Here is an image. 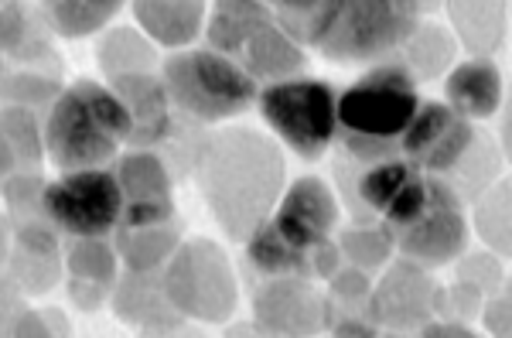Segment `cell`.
<instances>
[{"instance_id": "d4e9b609", "label": "cell", "mask_w": 512, "mask_h": 338, "mask_svg": "<svg viewBox=\"0 0 512 338\" xmlns=\"http://www.w3.org/2000/svg\"><path fill=\"white\" fill-rule=\"evenodd\" d=\"M65 267H69L72 280L113 291V284H117V277H120L117 246H110L103 236H79L76 243H72L69 257H65Z\"/></svg>"}, {"instance_id": "d6986e66", "label": "cell", "mask_w": 512, "mask_h": 338, "mask_svg": "<svg viewBox=\"0 0 512 338\" xmlns=\"http://www.w3.org/2000/svg\"><path fill=\"white\" fill-rule=\"evenodd\" d=\"M454 38L472 59H489L499 52L509 28V0H448Z\"/></svg>"}, {"instance_id": "5b68a950", "label": "cell", "mask_w": 512, "mask_h": 338, "mask_svg": "<svg viewBox=\"0 0 512 338\" xmlns=\"http://www.w3.org/2000/svg\"><path fill=\"white\" fill-rule=\"evenodd\" d=\"M161 82L171 106L195 123H222L256 103V79L219 55L216 48H181L161 65Z\"/></svg>"}, {"instance_id": "484cf974", "label": "cell", "mask_w": 512, "mask_h": 338, "mask_svg": "<svg viewBox=\"0 0 512 338\" xmlns=\"http://www.w3.org/2000/svg\"><path fill=\"white\" fill-rule=\"evenodd\" d=\"M403 65L410 69L414 79H431L441 69H448L454 55V41L434 24H417V31L403 41Z\"/></svg>"}, {"instance_id": "ab89813d", "label": "cell", "mask_w": 512, "mask_h": 338, "mask_svg": "<svg viewBox=\"0 0 512 338\" xmlns=\"http://www.w3.org/2000/svg\"><path fill=\"white\" fill-rule=\"evenodd\" d=\"M263 4H270V7H274V4H277V0H263Z\"/></svg>"}, {"instance_id": "8fae6325", "label": "cell", "mask_w": 512, "mask_h": 338, "mask_svg": "<svg viewBox=\"0 0 512 338\" xmlns=\"http://www.w3.org/2000/svg\"><path fill=\"white\" fill-rule=\"evenodd\" d=\"M468 233H472V229H468L461 195L454 192L448 181H441L434 175L431 205H427L410 226L396 229L393 246L407 260H414L417 267L431 270V267H444V263L458 260L468 246Z\"/></svg>"}, {"instance_id": "60d3db41", "label": "cell", "mask_w": 512, "mask_h": 338, "mask_svg": "<svg viewBox=\"0 0 512 338\" xmlns=\"http://www.w3.org/2000/svg\"><path fill=\"white\" fill-rule=\"evenodd\" d=\"M0 86H4V76H0Z\"/></svg>"}, {"instance_id": "3957f363", "label": "cell", "mask_w": 512, "mask_h": 338, "mask_svg": "<svg viewBox=\"0 0 512 338\" xmlns=\"http://www.w3.org/2000/svg\"><path fill=\"white\" fill-rule=\"evenodd\" d=\"M431 7V0H321L308 45L332 62L386 59Z\"/></svg>"}, {"instance_id": "ffe728a7", "label": "cell", "mask_w": 512, "mask_h": 338, "mask_svg": "<svg viewBox=\"0 0 512 338\" xmlns=\"http://www.w3.org/2000/svg\"><path fill=\"white\" fill-rule=\"evenodd\" d=\"M181 243V222H161V226H117L113 229V246L117 257L134 274H161V267L171 260V253Z\"/></svg>"}, {"instance_id": "ba28073f", "label": "cell", "mask_w": 512, "mask_h": 338, "mask_svg": "<svg viewBox=\"0 0 512 338\" xmlns=\"http://www.w3.org/2000/svg\"><path fill=\"white\" fill-rule=\"evenodd\" d=\"M420 106L417 79L403 62H386L355 79L335 100L338 134L400 144V134Z\"/></svg>"}, {"instance_id": "f35d334b", "label": "cell", "mask_w": 512, "mask_h": 338, "mask_svg": "<svg viewBox=\"0 0 512 338\" xmlns=\"http://www.w3.org/2000/svg\"><path fill=\"white\" fill-rule=\"evenodd\" d=\"M4 280H7V277H4V263H0V287H4Z\"/></svg>"}, {"instance_id": "4dcf8cb0", "label": "cell", "mask_w": 512, "mask_h": 338, "mask_svg": "<svg viewBox=\"0 0 512 338\" xmlns=\"http://www.w3.org/2000/svg\"><path fill=\"white\" fill-rule=\"evenodd\" d=\"M495 226L499 233L509 239V195H506V185H499L495 192H489V199L482 202L478 209V233L489 243V250H495Z\"/></svg>"}, {"instance_id": "e0dca14e", "label": "cell", "mask_w": 512, "mask_h": 338, "mask_svg": "<svg viewBox=\"0 0 512 338\" xmlns=\"http://www.w3.org/2000/svg\"><path fill=\"white\" fill-rule=\"evenodd\" d=\"M444 103L465 120H489L502 106V72L492 59H465L444 82Z\"/></svg>"}, {"instance_id": "603a6c76", "label": "cell", "mask_w": 512, "mask_h": 338, "mask_svg": "<svg viewBox=\"0 0 512 338\" xmlns=\"http://www.w3.org/2000/svg\"><path fill=\"white\" fill-rule=\"evenodd\" d=\"M154 41L140 28H113L110 35L99 41V69L106 79L127 76V72H147L154 69Z\"/></svg>"}, {"instance_id": "6da1fadb", "label": "cell", "mask_w": 512, "mask_h": 338, "mask_svg": "<svg viewBox=\"0 0 512 338\" xmlns=\"http://www.w3.org/2000/svg\"><path fill=\"white\" fill-rule=\"evenodd\" d=\"M195 185L226 239L243 243L274 212L287 164L280 147L253 127H233L198 144Z\"/></svg>"}, {"instance_id": "1f68e13d", "label": "cell", "mask_w": 512, "mask_h": 338, "mask_svg": "<svg viewBox=\"0 0 512 338\" xmlns=\"http://www.w3.org/2000/svg\"><path fill=\"white\" fill-rule=\"evenodd\" d=\"M328 287H332V298L342 304H355V301H366L369 291H373V280H369L366 270L359 267H338L332 277H328Z\"/></svg>"}, {"instance_id": "4fadbf2b", "label": "cell", "mask_w": 512, "mask_h": 338, "mask_svg": "<svg viewBox=\"0 0 512 338\" xmlns=\"http://www.w3.org/2000/svg\"><path fill=\"white\" fill-rule=\"evenodd\" d=\"M253 318L270 335H315L332 328V301L311 277H267L253 298Z\"/></svg>"}, {"instance_id": "74e56055", "label": "cell", "mask_w": 512, "mask_h": 338, "mask_svg": "<svg viewBox=\"0 0 512 338\" xmlns=\"http://www.w3.org/2000/svg\"><path fill=\"white\" fill-rule=\"evenodd\" d=\"M7 253H11V222H7V216H0V263L7 260Z\"/></svg>"}, {"instance_id": "d6a6232c", "label": "cell", "mask_w": 512, "mask_h": 338, "mask_svg": "<svg viewBox=\"0 0 512 338\" xmlns=\"http://www.w3.org/2000/svg\"><path fill=\"white\" fill-rule=\"evenodd\" d=\"M21 301H18V291H14L11 280H4V287H0V332H11L14 318L21 315Z\"/></svg>"}, {"instance_id": "5bb4252c", "label": "cell", "mask_w": 512, "mask_h": 338, "mask_svg": "<svg viewBox=\"0 0 512 338\" xmlns=\"http://www.w3.org/2000/svg\"><path fill=\"white\" fill-rule=\"evenodd\" d=\"M434 301H437V287H434V280L427 277V270L403 257L379 277V284L366 298V308H369V321H373V325L420 328L431 318Z\"/></svg>"}, {"instance_id": "e575fe53", "label": "cell", "mask_w": 512, "mask_h": 338, "mask_svg": "<svg viewBox=\"0 0 512 338\" xmlns=\"http://www.w3.org/2000/svg\"><path fill=\"white\" fill-rule=\"evenodd\" d=\"M495 308H499V311H492V308H489V315H485V325H489L492 332L506 335V332H509V301H506V298H499V301H495Z\"/></svg>"}, {"instance_id": "8992f818", "label": "cell", "mask_w": 512, "mask_h": 338, "mask_svg": "<svg viewBox=\"0 0 512 338\" xmlns=\"http://www.w3.org/2000/svg\"><path fill=\"white\" fill-rule=\"evenodd\" d=\"M161 287L181 318L202 321V325H222L233 318L239 304L233 263L219 243L205 236L181 239L171 260L161 267Z\"/></svg>"}, {"instance_id": "7402d4cb", "label": "cell", "mask_w": 512, "mask_h": 338, "mask_svg": "<svg viewBox=\"0 0 512 338\" xmlns=\"http://www.w3.org/2000/svg\"><path fill=\"white\" fill-rule=\"evenodd\" d=\"M113 175L120 181L123 202H147V199H175L171 195V171L164 168L158 154H151L147 147L123 154L113 168Z\"/></svg>"}, {"instance_id": "9c48e42d", "label": "cell", "mask_w": 512, "mask_h": 338, "mask_svg": "<svg viewBox=\"0 0 512 338\" xmlns=\"http://www.w3.org/2000/svg\"><path fill=\"white\" fill-rule=\"evenodd\" d=\"M41 209L48 222L72 239L79 236H110L123 212V192L113 168H76L62 171V178L45 181Z\"/></svg>"}, {"instance_id": "cb8c5ba5", "label": "cell", "mask_w": 512, "mask_h": 338, "mask_svg": "<svg viewBox=\"0 0 512 338\" xmlns=\"http://www.w3.org/2000/svg\"><path fill=\"white\" fill-rule=\"evenodd\" d=\"M417 175H420V168H414V164L403 158V154H396V158H386V161L369 164V168L359 175L355 195H359L362 205H366L369 212L383 216L386 205H390L396 195H400L403 188H407Z\"/></svg>"}, {"instance_id": "d590c367", "label": "cell", "mask_w": 512, "mask_h": 338, "mask_svg": "<svg viewBox=\"0 0 512 338\" xmlns=\"http://www.w3.org/2000/svg\"><path fill=\"white\" fill-rule=\"evenodd\" d=\"M332 332H338V335H373V325L345 318V321H338V325H332Z\"/></svg>"}, {"instance_id": "4316f807", "label": "cell", "mask_w": 512, "mask_h": 338, "mask_svg": "<svg viewBox=\"0 0 512 338\" xmlns=\"http://www.w3.org/2000/svg\"><path fill=\"white\" fill-rule=\"evenodd\" d=\"M0 134L11 140V147L18 151L21 171H38L45 161V140H41V123L35 120L31 106L7 103L0 106Z\"/></svg>"}, {"instance_id": "30bf717a", "label": "cell", "mask_w": 512, "mask_h": 338, "mask_svg": "<svg viewBox=\"0 0 512 338\" xmlns=\"http://www.w3.org/2000/svg\"><path fill=\"white\" fill-rule=\"evenodd\" d=\"M342 209L328 181H321L315 175L294 178L291 185L280 192V199L270 212L267 226L280 243L291 246V250L304 253L311 260V277H315V250L321 243H328L332 233L338 229Z\"/></svg>"}, {"instance_id": "277c9868", "label": "cell", "mask_w": 512, "mask_h": 338, "mask_svg": "<svg viewBox=\"0 0 512 338\" xmlns=\"http://www.w3.org/2000/svg\"><path fill=\"white\" fill-rule=\"evenodd\" d=\"M209 48L233 59L256 82H277L304 72V48L274 18L263 0H216L205 18Z\"/></svg>"}, {"instance_id": "44dd1931", "label": "cell", "mask_w": 512, "mask_h": 338, "mask_svg": "<svg viewBox=\"0 0 512 338\" xmlns=\"http://www.w3.org/2000/svg\"><path fill=\"white\" fill-rule=\"evenodd\" d=\"M48 28L62 38H89L120 14L123 0H38Z\"/></svg>"}, {"instance_id": "836d02e7", "label": "cell", "mask_w": 512, "mask_h": 338, "mask_svg": "<svg viewBox=\"0 0 512 338\" xmlns=\"http://www.w3.org/2000/svg\"><path fill=\"white\" fill-rule=\"evenodd\" d=\"M21 171V161H18V151L11 147V140L0 134V181H7L11 175Z\"/></svg>"}, {"instance_id": "7c38bea8", "label": "cell", "mask_w": 512, "mask_h": 338, "mask_svg": "<svg viewBox=\"0 0 512 338\" xmlns=\"http://www.w3.org/2000/svg\"><path fill=\"white\" fill-rule=\"evenodd\" d=\"M475 127L448 103L420 100L414 120L400 134V154L424 175H451L458 164L468 161L475 147Z\"/></svg>"}, {"instance_id": "8d00e7d4", "label": "cell", "mask_w": 512, "mask_h": 338, "mask_svg": "<svg viewBox=\"0 0 512 338\" xmlns=\"http://www.w3.org/2000/svg\"><path fill=\"white\" fill-rule=\"evenodd\" d=\"M420 332L424 335H472V328H465V325H427L424 321Z\"/></svg>"}, {"instance_id": "52a82bcc", "label": "cell", "mask_w": 512, "mask_h": 338, "mask_svg": "<svg viewBox=\"0 0 512 338\" xmlns=\"http://www.w3.org/2000/svg\"><path fill=\"white\" fill-rule=\"evenodd\" d=\"M338 93L311 76L277 79L256 93L260 117L304 161H318L338 137Z\"/></svg>"}, {"instance_id": "83f0119b", "label": "cell", "mask_w": 512, "mask_h": 338, "mask_svg": "<svg viewBox=\"0 0 512 338\" xmlns=\"http://www.w3.org/2000/svg\"><path fill=\"white\" fill-rule=\"evenodd\" d=\"M338 250H342V260L349 263V267L376 274V270H383L393 257V236L383 222H379V226H355L342 233Z\"/></svg>"}, {"instance_id": "9a60e30c", "label": "cell", "mask_w": 512, "mask_h": 338, "mask_svg": "<svg viewBox=\"0 0 512 338\" xmlns=\"http://www.w3.org/2000/svg\"><path fill=\"white\" fill-rule=\"evenodd\" d=\"M110 89L120 96V103L127 106L130 120H134V140L137 147H151L168 140L171 134V100L168 89H164L161 76H154L151 69L147 72H127V76H113Z\"/></svg>"}, {"instance_id": "f546056e", "label": "cell", "mask_w": 512, "mask_h": 338, "mask_svg": "<svg viewBox=\"0 0 512 338\" xmlns=\"http://www.w3.org/2000/svg\"><path fill=\"white\" fill-rule=\"evenodd\" d=\"M178 219L175 199H147V202H123L117 226H161V222Z\"/></svg>"}, {"instance_id": "7a4b0ae2", "label": "cell", "mask_w": 512, "mask_h": 338, "mask_svg": "<svg viewBox=\"0 0 512 338\" xmlns=\"http://www.w3.org/2000/svg\"><path fill=\"white\" fill-rule=\"evenodd\" d=\"M130 134H134V120L127 106L110 86L93 79H79L59 89L41 123L45 158L59 171L110 164Z\"/></svg>"}, {"instance_id": "ac0fdd59", "label": "cell", "mask_w": 512, "mask_h": 338, "mask_svg": "<svg viewBox=\"0 0 512 338\" xmlns=\"http://www.w3.org/2000/svg\"><path fill=\"white\" fill-rule=\"evenodd\" d=\"M137 28L161 48H188L205 31V0H130Z\"/></svg>"}, {"instance_id": "f1b7e54d", "label": "cell", "mask_w": 512, "mask_h": 338, "mask_svg": "<svg viewBox=\"0 0 512 338\" xmlns=\"http://www.w3.org/2000/svg\"><path fill=\"white\" fill-rule=\"evenodd\" d=\"M31 35V18L21 0H0V55H18Z\"/></svg>"}, {"instance_id": "2e32d148", "label": "cell", "mask_w": 512, "mask_h": 338, "mask_svg": "<svg viewBox=\"0 0 512 338\" xmlns=\"http://www.w3.org/2000/svg\"><path fill=\"white\" fill-rule=\"evenodd\" d=\"M113 311L127 321V325L147 328V332H175L181 328V318L171 301L164 298L161 274H134L127 270V277H117L113 284Z\"/></svg>"}]
</instances>
